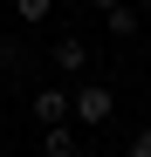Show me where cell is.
Returning a JSON list of instances; mask_svg holds the SVG:
<instances>
[{
    "instance_id": "7",
    "label": "cell",
    "mask_w": 151,
    "mask_h": 157,
    "mask_svg": "<svg viewBox=\"0 0 151 157\" xmlns=\"http://www.w3.org/2000/svg\"><path fill=\"white\" fill-rule=\"evenodd\" d=\"M131 157H151V130H144V137H137V144H131Z\"/></svg>"
},
{
    "instance_id": "5",
    "label": "cell",
    "mask_w": 151,
    "mask_h": 157,
    "mask_svg": "<svg viewBox=\"0 0 151 157\" xmlns=\"http://www.w3.org/2000/svg\"><path fill=\"white\" fill-rule=\"evenodd\" d=\"M41 150H48V157H76V130H69V123L41 130Z\"/></svg>"
},
{
    "instance_id": "8",
    "label": "cell",
    "mask_w": 151,
    "mask_h": 157,
    "mask_svg": "<svg viewBox=\"0 0 151 157\" xmlns=\"http://www.w3.org/2000/svg\"><path fill=\"white\" fill-rule=\"evenodd\" d=\"M89 7H103V14H110V7H117V0H89Z\"/></svg>"
},
{
    "instance_id": "2",
    "label": "cell",
    "mask_w": 151,
    "mask_h": 157,
    "mask_svg": "<svg viewBox=\"0 0 151 157\" xmlns=\"http://www.w3.org/2000/svg\"><path fill=\"white\" fill-rule=\"evenodd\" d=\"M89 55H96V48H89L83 34H62L55 48H48V62H55V75H83V68H89Z\"/></svg>"
},
{
    "instance_id": "6",
    "label": "cell",
    "mask_w": 151,
    "mask_h": 157,
    "mask_svg": "<svg viewBox=\"0 0 151 157\" xmlns=\"http://www.w3.org/2000/svg\"><path fill=\"white\" fill-rule=\"evenodd\" d=\"M48 14H55V0H21V21H28V28H41Z\"/></svg>"
},
{
    "instance_id": "4",
    "label": "cell",
    "mask_w": 151,
    "mask_h": 157,
    "mask_svg": "<svg viewBox=\"0 0 151 157\" xmlns=\"http://www.w3.org/2000/svg\"><path fill=\"white\" fill-rule=\"evenodd\" d=\"M103 28H110L117 41H131V34H137V7H131V0H117V7L103 14Z\"/></svg>"
},
{
    "instance_id": "9",
    "label": "cell",
    "mask_w": 151,
    "mask_h": 157,
    "mask_svg": "<svg viewBox=\"0 0 151 157\" xmlns=\"http://www.w3.org/2000/svg\"><path fill=\"white\" fill-rule=\"evenodd\" d=\"M144 14H151V0H144Z\"/></svg>"
},
{
    "instance_id": "1",
    "label": "cell",
    "mask_w": 151,
    "mask_h": 157,
    "mask_svg": "<svg viewBox=\"0 0 151 157\" xmlns=\"http://www.w3.org/2000/svg\"><path fill=\"white\" fill-rule=\"evenodd\" d=\"M69 116H76V123H89V130H96V123H110V116H117V89H110V82H83V89L69 96Z\"/></svg>"
},
{
    "instance_id": "3",
    "label": "cell",
    "mask_w": 151,
    "mask_h": 157,
    "mask_svg": "<svg viewBox=\"0 0 151 157\" xmlns=\"http://www.w3.org/2000/svg\"><path fill=\"white\" fill-rule=\"evenodd\" d=\"M28 109H35V123H41V130L69 123V89H35V96H28Z\"/></svg>"
}]
</instances>
